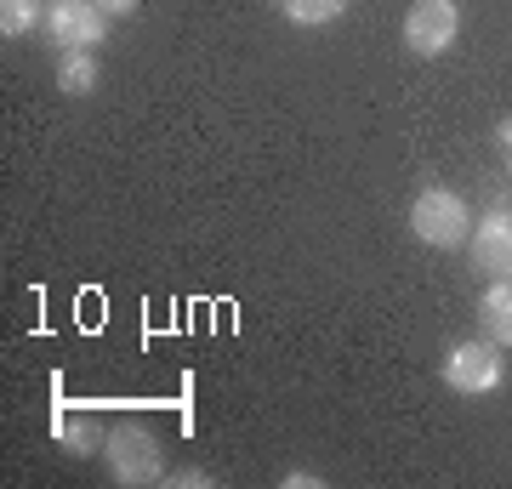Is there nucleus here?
Returning <instances> with one entry per match:
<instances>
[{
	"mask_svg": "<svg viewBox=\"0 0 512 489\" xmlns=\"http://www.w3.org/2000/svg\"><path fill=\"white\" fill-rule=\"evenodd\" d=\"M410 234L433 251H456V245L473 239V211L456 188H421L410 200Z\"/></svg>",
	"mask_w": 512,
	"mask_h": 489,
	"instance_id": "f257e3e1",
	"label": "nucleus"
},
{
	"mask_svg": "<svg viewBox=\"0 0 512 489\" xmlns=\"http://www.w3.org/2000/svg\"><path fill=\"white\" fill-rule=\"evenodd\" d=\"M103 455H109V472L131 489L160 484L165 478V444H160L154 427H143V421H120L109 433V444H103Z\"/></svg>",
	"mask_w": 512,
	"mask_h": 489,
	"instance_id": "f03ea898",
	"label": "nucleus"
},
{
	"mask_svg": "<svg viewBox=\"0 0 512 489\" xmlns=\"http://www.w3.org/2000/svg\"><path fill=\"white\" fill-rule=\"evenodd\" d=\"M439 376L450 393H461V399H484V393H495L501 381H507V364H501V347L484 336V342H456L450 353H444Z\"/></svg>",
	"mask_w": 512,
	"mask_h": 489,
	"instance_id": "7ed1b4c3",
	"label": "nucleus"
},
{
	"mask_svg": "<svg viewBox=\"0 0 512 489\" xmlns=\"http://www.w3.org/2000/svg\"><path fill=\"white\" fill-rule=\"evenodd\" d=\"M46 29L63 52H97L109 35V12L97 0H46Z\"/></svg>",
	"mask_w": 512,
	"mask_h": 489,
	"instance_id": "20e7f679",
	"label": "nucleus"
},
{
	"mask_svg": "<svg viewBox=\"0 0 512 489\" xmlns=\"http://www.w3.org/2000/svg\"><path fill=\"white\" fill-rule=\"evenodd\" d=\"M461 35V6L456 0H416L404 12V46L416 57H444Z\"/></svg>",
	"mask_w": 512,
	"mask_h": 489,
	"instance_id": "39448f33",
	"label": "nucleus"
},
{
	"mask_svg": "<svg viewBox=\"0 0 512 489\" xmlns=\"http://www.w3.org/2000/svg\"><path fill=\"white\" fill-rule=\"evenodd\" d=\"M473 268L490 279H512V211H490L484 222H473Z\"/></svg>",
	"mask_w": 512,
	"mask_h": 489,
	"instance_id": "423d86ee",
	"label": "nucleus"
},
{
	"mask_svg": "<svg viewBox=\"0 0 512 489\" xmlns=\"http://www.w3.org/2000/svg\"><path fill=\"white\" fill-rule=\"evenodd\" d=\"M478 325L495 347H512V279H490V290L478 296Z\"/></svg>",
	"mask_w": 512,
	"mask_h": 489,
	"instance_id": "0eeeda50",
	"label": "nucleus"
},
{
	"mask_svg": "<svg viewBox=\"0 0 512 489\" xmlns=\"http://www.w3.org/2000/svg\"><path fill=\"white\" fill-rule=\"evenodd\" d=\"M279 12L296 29H325V23H336L348 12V0H279Z\"/></svg>",
	"mask_w": 512,
	"mask_h": 489,
	"instance_id": "6e6552de",
	"label": "nucleus"
},
{
	"mask_svg": "<svg viewBox=\"0 0 512 489\" xmlns=\"http://www.w3.org/2000/svg\"><path fill=\"white\" fill-rule=\"evenodd\" d=\"M57 86L69 97H86L97 86V52H63L57 57Z\"/></svg>",
	"mask_w": 512,
	"mask_h": 489,
	"instance_id": "1a4fd4ad",
	"label": "nucleus"
},
{
	"mask_svg": "<svg viewBox=\"0 0 512 489\" xmlns=\"http://www.w3.org/2000/svg\"><path fill=\"white\" fill-rule=\"evenodd\" d=\"M40 12H46V0H0V35L6 40L29 35L40 23Z\"/></svg>",
	"mask_w": 512,
	"mask_h": 489,
	"instance_id": "9d476101",
	"label": "nucleus"
},
{
	"mask_svg": "<svg viewBox=\"0 0 512 489\" xmlns=\"http://www.w3.org/2000/svg\"><path fill=\"white\" fill-rule=\"evenodd\" d=\"M57 438H63V444H69L74 455H97L103 444H109V438L97 433L92 421H63V416H57Z\"/></svg>",
	"mask_w": 512,
	"mask_h": 489,
	"instance_id": "9b49d317",
	"label": "nucleus"
},
{
	"mask_svg": "<svg viewBox=\"0 0 512 489\" xmlns=\"http://www.w3.org/2000/svg\"><path fill=\"white\" fill-rule=\"evenodd\" d=\"M97 6H103V12H109V18H131V12H137V6H143V0H97Z\"/></svg>",
	"mask_w": 512,
	"mask_h": 489,
	"instance_id": "f8f14e48",
	"label": "nucleus"
},
{
	"mask_svg": "<svg viewBox=\"0 0 512 489\" xmlns=\"http://www.w3.org/2000/svg\"><path fill=\"white\" fill-rule=\"evenodd\" d=\"M171 484H183V489H205V484H211V472H200V467H194V472H177Z\"/></svg>",
	"mask_w": 512,
	"mask_h": 489,
	"instance_id": "ddd939ff",
	"label": "nucleus"
},
{
	"mask_svg": "<svg viewBox=\"0 0 512 489\" xmlns=\"http://www.w3.org/2000/svg\"><path fill=\"white\" fill-rule=\"evenodd\" d=\"M313 484H319L313 472H285V489H313Z\"/></svg>",
	"mask_w": 512,
	"mask_h": 489,
	"instance_id": "4468645a",
	"label": "nucleus"
},
{
	"mask_svg": "<svg viewBox=\"0 0 512 489\" xmlns=\"http://www.w3.org/2000/svg\"><path fill=\"white\" fill-rule=\"evenodd\" d=\"M501 143H507V165H512V120H501V131H495Z\"/></svg>",
	"mask_w": 512,
	"mask_h": 489,
	"instance_id": "2eb2a0df",
	"label": "nucleus"
}]
</instances>
